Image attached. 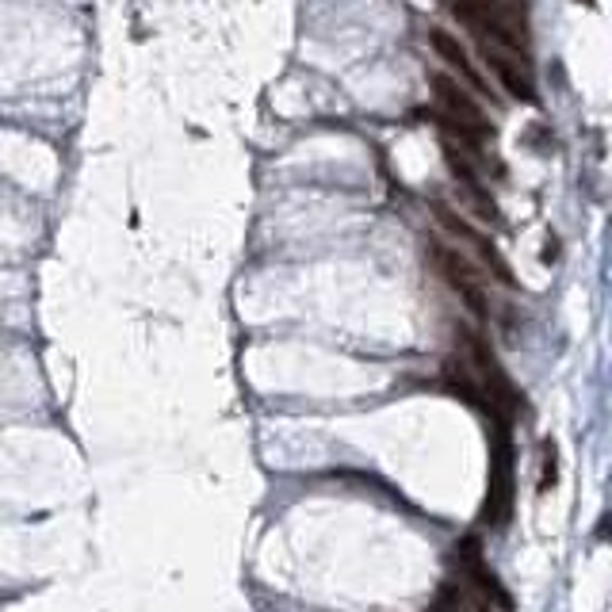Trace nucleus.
Instances as JSON below:
<instances>
[{
  "label": "nucleus",
  "mask_w": 612,
  "mask_h": 612,
  "mask_svg": "<svg viewBox=\"0 0 612 612\" xmlns=\"http://www.w3.org/2000/svg\"><path fill=\"white\" fill-rule=\"evenodd\" d=\"M448 12L459 23H467L471 31H479L482 43L498 46V50H513V54H528L525 23L517 20V12H509L502 0H444Z\"/></svg>",
  "instance_id": "obj_1"
},
{
  "label": "nucleus",
  "mask_w": 612,
  "mask_h": 612,
  "mask_svg": "<svg viewBox=\"0 0 612 612\" xmlns=\"http://www.w3.org/2000/svg\"><path fill=\"white\" fill-rule=\"evenodd\" d=\"M425 253H429L433 268L444 276V284L452 287L459 299L467 303V310H471L475 318H490V303H486V287H482L479 268L467 261L459 249H452V245H440V241H429V245H425Z\"/></svg>",
  "instance_id": "obj_2"
},
{
  "label": "nucleus",
  "mask_w": 612,
  "mask_h": 612,
  "mask_svg": "<svg viewBox=\"0 0 612 612\" xmlns=\"http://www.w3.org/2000/svg\"><path fill=\"white\" fill-rule=\"evenodd\" d=\"M463 341H467V356H471V372H475V379L482 383V391H486V398H490V410H494V417H509L517 414V406H521V394H517V387H513V379L505 375V368L498 364V356L490 352V345L482 341V337H475V333H463Z\"/></svg>",
  "instance_id": "obj_3"
},
{
  "label": "nucleus",
  "mask_w": 612,
  "mask_h": 612,
  "mask_svg": "<svg viewBox=\"0 0 612 612\" xmlns=\"http://www.w3.org/2000/svg\"><path fill=\"white\" fill-rule=\"evenodd\" d=\"M433 88H437V100H440V108H444V115H448V123H456V127H463V131H471L479 142L494 134L490 119H486V111H482L479 104L459 88V81L444 77V73H433Z\"/></svg>",
  "instance_id": "obj_4"
},
{
  "label": "nucleus",
  "mask_w": 612,
  "mask_h": 612,
  "mask_svg": "<svg viewBox=\"0 0 612 612\" xmlns=\"http://www.w3.org/2000/svg\"><path fill=\"white\" fill-rule=\"evenodd\" d=\"M433 211H437V222L448 230V234H452V238H459L463 245H471V249L479 253V261L490 268V276H498L505 287H517L513 272H509V264L502 261V253H498V245H494V241L486 238V234H479V230H475L467 219H459L456 211H452V207H444V203H437Z\"/></svg>",
  "instance_id": "obj_5"
},
{
  "label": "nucleus",
  "mask_w": 612,
  "mask_h": 612,
  "mask_svg": "<svg viewBox=\"0 0 612 612\" xmlns=\"http://www.w3.org/2000/svg\"><path fill=\"white\" fill-rule=\"evenodd\" d=\"M456 563L467 570V582H471V590L479 593V597L486 601V605H490V609H502V612L513 609V597H509V590L502 586V578H498L494 570H486V563H482V555H479V547L471 544V540H467V544L456 551Z\"/></svg>",
  "instance_id": "obj_6"
},
{
  "label": "nucleus",
  "mask_w": 612,
  "mask_h": 612,
  "mask_svg": "<svg viewBox=\"0 0 612 612\" xmlns=\"http://www.w3.org/2000/svg\"><path fill=\"white\" fill-rule=\"evenodd\" d=\"M482 58H486V66L490 73L502 81V88L513 96V100H521V104H540V92L532 85V73H528L525 62H517L513 54H505L498 46L482 43Z\"/></svg>",
  "instance_id": "obj_7"
},
{
  "label": "nucleus",
  "mask_w": 612,
  "mask_h": 612,
  "mask_svg": "<svg viewBox=\"0 0 612 612\" xmlns=\"http://www.w3.org/2000/svg\"><path fill=\"white\" fill-rule=\"evenodd\" d=\"M513 509V471H509V444H498L494 471H490V494L482 505V521L486 525H502Z\"/></svg>",
  "instance_id": "obj_8"
},
{
  "label": "nucleus",
  "mask_w": 612,
  "mask_h": 612,
  "mask_svg": "<svg viewBox=\"0 0 612 612\" xmlns=\"http://www.w3.org/2000/svg\"><path fill=\"white\" fill-rule=\"evenodd\" d=\"M429 46L437 50L440 62H448V66L456 69L459 77L467 81V85L475 88V92H482V96H490V88H486V81L479 77V69H475V62L467 58V50H463V43H459L452 31H440V27H433L429 31Z\"/></svg>",
  "instance_id": "obj_9"
},
{
  "label": "nucleus",
  "mask_w": 612,
  "mask_h": 612,
  "mask_svg": "<svg viewBox=\"0 0 612 612\" xmlns=\"http://www.w3.org/2000/svg\"><path fill=\"white\" fill-rule=\"evenodd\" d=\"M444 375H448V387H452L456 394H463V398H467L475 410H482V414H494V410H490V398H486V391H482V383L475 379V372H471L463 360H459V364H456V360H448V364H444Z\"/></svg>",
  "instance_id": "obj_10"
},
{
  "label": "nucleus",
  "mask_w": 612,
  "mask_h": 612,
  "mask_svg": "<svg viewBox=\"0 0 612 612\" xmlns=\"http://www.w3.org/2000/svg\"><path fill=\"white\" fill-rule=\"evenodd\" d=\"M555 463H559L555 444H544V475H540V482H536V490H540V494H547V490L559 482V467H555Z\"/></svg>",
  "instance_id": "obj_11"
},
{
  "label": "nucleus",
  "mask_w": 612,
  "mask_h": 612,
  "mask_svg": "<svg viewBox=\"0 0 612 612\" xmlns=\"http://www.w3.org/2000/svg\"><path fill=\"white\" fill-rule=\"evenodd\" d=\"M456 612H494L490 609V605H486V601H467V597H463V593H459V605H456Z\"/></svg>",
  "instance_id": "obj_12"
},
{
  "label": "nucleus",
  "mask_w": 612,
  "mask_h": 612,
  "mask_svg": "<svg viewBox=\"0 0 612 612\" xmlns=\"http://www.w3.org/2000/svg\"><path fill=\"white\" fill-rule=\"evenodd\" d=\"M582 4H593V0H582Z\"/></svg>",
  "instance_id": "obj_13"
}]
</instances>
